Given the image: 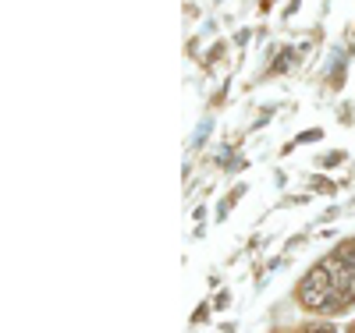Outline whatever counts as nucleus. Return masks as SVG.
<instances>
[{
  "mask_svg": "<svg viewBox=\"0 0 355 333\" xmlns=\"http://www.w3.org/2000/svg\"><path fill=\"white\" fill-rule=\"evenodd\" d=\"M355 298V237L341 241L334 255L316 262L299 284V301L316 312H341Z\"/></svg>",
  "mask_w": 355,
  "mask_h": 333,
  "instance_id": "nucleus-1",
  "label": "nucleus"
},
{
  "mask_svg": "<svg viewBox=\"0 0 355 333\" xmlns=\"http://www.w3.org/2000/svg\"><path fill=\"white\" fill-rule=\"evenodd\" d=\"M291 57H295V50H288V53H281V57L274 60V71H284V68L291 64Z\"/></svg>",
  "mask_w": 355,
  "mask_h": 333,
  "instance_id": "nucleus-2",
  "label": "nucleus"
},
{
  "mask_svg": "<svg viewBox=\"0 0 355 333\" xmlns=\"http://www.w3.org/2000/svg\"><path fill=\"white\" fill-rule=\"evenodd\" d=\"M306 333H338L331 323H313V326H306Z\"/></svg>",
  "mask_w": 355,
  "mask_h": 333,
  "instance_id": "nucleus-3",
  "label": "nucleus"
},
{
  "mask_svg": "<svg viewBox=\"0 0 355 333\" xmlns=\"http://www.w3.org/2000/svg\"><path fill=\"white\" fill-rule=\"evenodd\" d=\"M345 160V153H331L327 160H323V167H334V163H341Z\"/></svg>",
  "mask_w": 355,
  "mask_h": 333,
  "instance_id": "nucleus-4",
  "label": "nucleus"
},
{
  "mask_svg": "<svg viewBox=\"0 0 355 333\" xmlns=\"http://www.w3.org/2000/svg\"><path fill=\"white\" fill-rule=\"evenodd\" d=\"M316 138H320V132H316V128H309V132L302 135V142H316Z\"/></svg>",
  "mask_w": 355,
  "mask_h": 333,
  "instance_id": "nucleus-5",
  "label": "nucleus"
},
{
  "mask_svg": "<svg viewBox=\"0 0 355 333\" xmlns=\"http://www.w3.org/2000/svg\"><path fill=\"white\" fill-rule=\"evenodd\" d=\"M352 333H355V326H352Z\"/></svg>",
  "mask_w": 355,
  "mask_h": 333,
  "instance_id": "nucleus-6",
  "label": "nucleus"
}]
</instances>
